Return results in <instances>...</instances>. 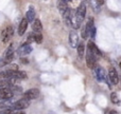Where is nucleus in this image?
Returning <instances> with one entry per match:
<instances>
[{
	"label": "nucleus",
	"mask_w": 121,
	"mask_h": 114,
	"mask_svg": "<svg viewBox=\"0 0 121 114\" xmlns=\"http://www.w3.org/2000/svg\"><path fill=\"white\" fill-rule=\"evenodd\" d=\"M26 19L28 20V22H33L35 19V12H34V8L32 6L28 10L27 14H26Z\"/></svg>",
	"instance_id": "obj_16"
},
{
	"label": "nucleus",
	"mask_w": 121,
	"mask_h": 114,
	"mask_svg": "<svg viewBox=\"0 0 121 114\" xmlns=\"http://www.w3.org/2000/svg\"><path fill=\"white\" fill-rule=\"evenodd\" d=\"M77 50H78V55H79L80 59L84 57V51H85V47H84V43L83 42H79L77 47Z\"/></svg>",
	"instance_id": "obj_18"
},
{
	"label": "nucleus",
	"mask_w": 121,
	"mask_h": 114,
	"mask_svg": "<svg viewBox=\"0 0 121 114\" xmlns=\"http://www.w3.org/2000/svg\"><path fill=\"white\" fill-rule=\"evenodd\" d=\"M34 41L36 42V43H42L43 42V35L40 33L38 34H35L34 35Z\"/></svg>",
	"instance_id": "obj_20"
},
{
	"label": "nucleus",
	"mask_w": 121,
	"mask_h": 114,
	"mask_svg": "<svg viewBox=\"0 0 121 114\" xmlns=\"http://www.w3.org/2000/svg\"><path fill=\"white\" fill-rule=\"evenodd\" d=\"M83 1H85V0H83Z\"/></svg>",
	"instance_id": "obj_27"
},
{
	"label": "nucleus",
	"mask_w": 121,
	"mask_h": 114,
	"mask_svg": "<svg viewBox=\"0 0 121 114\" xmlns=\"http://www.w3.org/2000/svg\"><path fill=\"white\" fill-rule=\"evenodd\" d=\"M87 49H88V51H89V52H91V54L94 55L96 58H98L99 56H101V51L99 50V48L91 41V40H90V41H88Z\"/></svg>",
	"instance_id": "obj_8"
},
{
	"label": "nucleus",
	"mask_w": 121,
	"mask_h": 114,
	"mask_svg": "<svg viewBox=\"0 0 121 114\" xmlns=\"http://www.w3.org/2000/svg\"><path fill=\"white\" fill-rule=\"evenodd\" d=\"M96 62H97V58L91 54V52L87 50V54H86V63H87V67L90 69L96 68Z\"/></svg>",
	"instance_id": "obj_9"
},
{
	"label": "nucleus",
	"mask_w": 121,
	"mask_h": 114,
	"mask_svg": "<svg viewBox=\"0 0 121 114\" xmlns=\"http://www.w3.org/2000/svg\"><path fill=\"white\" fill-rule=\"evenodd\" d=\"M111 100L113 104H119L120 100H119V97H118L117 93H112L111 94Z\"/></svg>",
	"instance_id": "obj_19"
},
{
	"label": "nucleus",
	"mask_w": 121,
	"mask_h": 114,
	"mask_svg": "<svg viewBox=\"0 0 121 114\" xmlns=\"http://www.w3.org/2000/svg\"><path fill=\"white\" fill-rule=\"evenodd\" d=\"M57 8H59L60 14H64L65 11L68 8V4H67L66 0H57Z\"/></svg>",
	"instance_id": "obj_15"
},
{
	"label": "nucleus",
	"mask_w": 121,
	"mask_h": 114,
	"mask_svg": "<svg viewBox=\"0 0 121 114\" xmlns=\"http://www.w3.org/2000/svg\"><path fill=\"white\" fill-rule=\"evenodd\" d=\"M119 66H120V68H121V62H120V63H119Z\"/></svg>",
	"instance_id": "obj_25"
},
{
	"label": "nucleus",
	"mask_w": 121,
	"mask_h": 114,
	"mask_svg": "<svg viewBox=\"0 0 121 114\" xmlns=\"http://www.w3.org/2000/svg\"><path fill=\"white\" fill-rule=\"evenodd\" d=\"M31 52H32V47L30 46L29 43H25L18 49L17 54H18L19 56H25V55L30 54Z\"/></svg>",
	"instance_id": "obj_11"
},
{
	"label": "nucleus",
	"mask_w": 121,
	"mask_h": 114,
	"mask_svg": "<svg viewBox=\"0 0 121 114\" xmlns=\"http://www.w3.org/2000/svg\"><path fill=\"white\" fill-rule=\"evenodd\" d=\"M69 43H70L71 48H77L79 44V36L73 31L69 33Z\"/></svg>",
	"instance_id": "obj_12"
},
{
	"label": "nucleus",
	"mask_w": 121,
	"mask_h": 114,
	"mask_svg": "<svg viewBox=\"0 0 121 114\" xmlns=\"http://www.w3.org/2000/svg\"><path fill=\"white\" fill-rule=\"evenodd\" d=\"M85 15H86V5L84 2H82L81 4H79L77 11H75V16L82 22L84 20V18H85Z\"/></svg>",
	"instance_id": "obj_5"
},
{
	"label": "nucleus",
	"mask_w": 121,
	"mask_h": 114,
	"mask_svg": "<svg viewBox=\"0 0 121 114\" xmlns=\"http://www.w3.org/2000/svg\"><path fill=\"white\" fill-rule=\"evenodd\" d=\"M6 70L8 71H17L18 70V67L17 64H9V67H6Z\"/></svg>",
	"instance_id": "obj_21"
},
{
	"label": "nucleus",
	"mask_w": 121,
	"mask_h": 114,
	"mask_svg": "<svg viewBox=\"0 0 121 114\" xmlns=\"http://www.w3.org/2000/svg\"><path fill=\"white\" fill-rule=\"evenodd\" d=\"M14 53H15V50H14V44L11 43L10 46H9V48L6 49L5 53H4L3 59H2V62H1L2 66H6L8 63H10V62L12 61L13 58H14Z\"/></svg>",
	"instance_id": "obj_1"
},
{
	"label": "nucleus",
	"mask_w": 121,
	"mask_h": 114,
	"mask_svg": "<svg viewBox=\"0 0 121 114\" xmlns=\"http://www.w3.org/2000/svg\"><path fill=\"white\" fill-rule=\"evenodd\" d=\"M81 23L82 22L77 18V16L72 15V13H71V27H72L73 29H79V28L81 27Z\"/></svg>",
	"instance_id": "obj_17"
},
{
	"label": "nucleus",
	"mask_w": 121,
	"mask_h": 114,
	"mask_svg": "<svg viewBox=\"0 0 121 114\" xmlns=\"http://www.w3.org/2000/svg\"><path fill=\"white\" fill-rule=\"evenodd\" d=\"M108 77H109V80L113 85H117L118 81H119V76H118V73L116 71L115 68H109L108 70Z\"/></svg>",
	"instance_id": "obj_10"
},
{
	"label": "nucleus",
	"mask_w": 121,
	"mask_h": 114,
	"mask_svg": "<svg viewBox=\"0 0 121 114\" xmlns=\"http://www.w3.org/2000/svg\"><path fill=\"white\" fill-rule=\"evenodd\" d=\"M13 34H14V29H13V27L9 25L8 28H5V29L1 32L2 42H3V43H8V41H10V39L12 38Z\"/></svg>",
	"instance_id": "obj_3"
},
{
	"label": "nucleus",
	"mask_w": 121,
	"mask_h": 114,
	"mask_svg": "<svg viewBox=\"0 0 121 114\" xmlns=\"http://www.w3.org/2000/svg\"><path fill=\"white\" fill-rule=\"evenodd\" d=\"M14 93L13 91L8 87H3V88H0V97L2 98L3 100H9L13 97Z\"/></svg>",
	"instance_id": "obj_6"
},
{
	"label": "nucleus",
	"mask_w": 121,
	"mask_h": 114,
	"mask_svg": "<svg viewBox=\"0 0 121 114\" xmlns=\"http://www.w3.org/2000/svg\"><path fill=\"white\" fill-rule=\"evenodd\" d=\"M95 1H96L99 5H102V4L104 3V0H95Z\"/></svg>",
	"instance_id": "obj_22"
},
{
	"label": "nucleus",
	"mask_w": 121,
	"mask_h": 114,
	"mask_svg": "<svg viewBox=\"0 0 121 114\" xmlns=\"http://www.w3.org/2000/svg\"><path fill=\"white\" fill-rule=\"evenodd\" d=\"M95 69V73H96V77L99 81H105L106 83V73L105 70L101 67H96Z\"/></svg>",
	"instance_id": "obj_7"
},
{
	"label": "nucleus",
	"mask_w": 121,
	"mask_h": 114,
	"mask_svg": "<svg viewBox=\"0 0 121 114\" xmlns=\"http://www.w3.org/2000/svg\"><path fill=\"white\" fill-rule=\"evenodd\" d=\"M39 96V90L33 88V89H30L28 91H26L23 93V98L28 100H32V99H36V98Z\"/></svg>",
	"instance_id": "obj_4"
},
{
	"label": "nucleus",
	"mask_w": 121,
	"mask_h": 114,
	"mask_svg": "<svg viewBox=\"0 0 121 114\" xmlns=\"http://www.w3.org/2000/svg\"><path fill=\"white\" fill-rule=\"evenodd\" d=\"M29 106H30V100L26 99V98H21V99L17 100L16 102H14V104L11 106V108H12L13 110L21 111V110H25V109H27Z\"/></svg>",
	"instance_id": "obj_2"
},
{
	"label": "nucleus",
	"mask_w": 121,
	"mask_h": 114,
	"mask_svg": "<svg viewBox=\"0 0 121 114\" xmlns=\"http://www.w3.org/2000/svg\"><path fill=\"white\" fill-rule=\"evenodd\" d=\"M28 20L26 18L21 19L20 23H19V27H18V35L19 36H22L23 34L26 33V31H27L28 29Z\"/></svg>",
	"instance_id": "obj_13"
},
{
	"label": "nucleus",
	"mask_w": 121,
	"mask_h": 114,
	"mask_svg": "<svg viewBox=\"0 0 121 114\" xmlns=\"http://www.w3.org/2000/svg\"><path fill=\"white\" fill-rule=\"evenodd\" d=\"M0 62H2V60H1V58H0Z\"/></svg>",
	"instance_id": "obj_26"
},
{
	"label": "nucleus",
	"mask_w": 121,
	"mask_h": 114,
	"mask_svg": "<svg viewBox=\"0 0 121 114\" xmlns=\"http://www.w3.org/2000/svg\"><path fill=\"white\" fill-rule=\"evenodd\" d=\"M32 29H33L35 34H38L43 31V25H42V22H40L39 19H34L33 23H32Z\"/></svg>",
	"instance_id": "obj_14"
},
{
	"label": "nucleus",
	"mask_w": 121,
	"mask_h": 114,
	"mask_svg": "<svg viewBox=\"0 0 121 114\" xmlns=\"http://www.w3.org/2000/svg\"><path fill=\"white\" fill-rule=\"evenodd\" d=\"M111 114H117V112H116V111H112Z\"/></svg>",
	"instance_id": "obj_23"
},
{
	"label": "nucleus",
	"mask_w": 121,
	"mask_h": 114,
	"mask_svg": "<svg viewBox=\"0 0 121 114\" xmlns=\"http://www.w3.org/2000/svg\"><path fill=\"white\" fill-rule=\"evenodd\" d=\"M3 102V99H2V98L0 97V102Z\"/></svg>",
	"instance_id": "obj_24"
}]
</instances>
